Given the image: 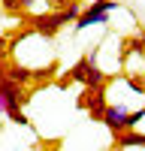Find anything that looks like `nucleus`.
Returning <instances> with one entry per match:
<instances>
[{"instance_id":"obj_1","label":"nucleus","mask_w":145,"mask_h":151,"mask_svg":"<svg viewBox=\"0 0 145 151\" xmlns=\"http://www.w3.org/2000/svg\"><path fill=\"white\" fill-rule=\"evenodd\" d=\"M24 103H27L24 88L3 76V79H0V115H6L12 124H18V127H30V118L24 115Z\"/></svg>"},{"instance_id":"obj_5","label":"nucleus","mask_w":145,"mask_h":151,"mask_svg":"<svg viewBox=\"0 0 145 151\" xmlns=\"http://www.w3.org/2000/svg\"><path fill=\"white\" fill-rule=\"evenodd\" d=\"M127 106L124 103H109L106 106V115H103V124L109 127V133H112V139H118L121 133H127V127H124V121H127Z\"/></svg>"},{"instance_id":"obj_6","label":"nucleus","mask_w":145,"mask_h":151,"mask_svg":"<svg viewBox=\"0 0 145 151\" xmlns=\"http://www.w3.org/2000/svg\"><path fill=\"white\" fill-rule=\"evenodd\" d=\"M106 82H109V76L97 67V48H94V52H88V67H85L82 85L85 88H106Z\"/></svg>"},{"instance_id":"obj_14","label":"nucleus","mask_w":145,"mask_h":151,"mask_svg":"<svg viewBox=\"0 0 145 151\" xmlns=\"http://www.w3.org/2000/svg\"><path fill=\"white\" fill-rule=\"evenodd\" d=\"M33 3H36V0H21V9H30Z\"/></svg>"},{"instance_id":"obj_8","label":"nucleus","mask_w":145,"mask_h":151,"mask_svg":"<svg viewBox=\"0 0 145 151\" xmlns=\"http://www.w3.org/2000/svg\"><path fill=\"white\" fill-rule=\"evenodd\" d=\"M121 148H145V133H136V130H127L115 139V151Z\"/></svg>"},{"instance_id":"obj_2","label":"nucleus","mask_w":145,"mask_h":151,"mask_svg":"<svg viewBox=\"0 0 145 151\" xmlns=\"http://www.w3.org/2000/svg\"><path fill=\"white\" fill-rule=\"evenodd\" d=\"M82 15V6L79 3H70L67 9H57V12H42V15H33L30 18V30L36 36H45V40H55L60 33V27L70 21H76Z\"/></svg>"},{"instance_id":"obj_7","label":"nucleus","mask_w":145,"mask_h":151,"mask_svg":"<svg viewBox=\"0 0 145 151\" xmlns=\"http://www.w3.org/2000/svg\"><path fill=\"white\" fill-rule=\"evenodd\" d=\"M6 79H12V82H15V85H30L33 79H36V76H33V70L30 67H24V64H9L6 67Z\"/></svg>"},{"instance_id":"obj_9","label":"nucleus","mask_w":145,"mask_h":151,"mask_svg":"<svg viewBox=\"0 0 145 151\" xmlns=\"http://www.w3.org/2000/svg\"><path fill=\"white\" fill-rule=\"evenodd\" d=\"M127 48H133V52H136V55H145V33L133 36V40L127 42Z\"/></svg>"},{"instance_id":"obj_4","label":"nucleus","mask_w":145,"mask_h":151,"mask_svg":"<svg viewBox=\"0 0 145 151\" xmlns=\"http://www.w3.org/2000/svg\"><path fill=\"white\" fill-rule=\"evenodd\" d=\"M76 106H79L82 112H88L91 121H103L106 106H109V100H106V88H85V91L76 97Z\"/></svg>"},{"instance_id":"obj_12","label":"nucleus","mask_w":145,"mask_h":151,"mask_svg":"<svg viewBox=\"0 0 145 151\" xmlns=\"http://www.w3.org/2000/svg\"><path fill=\"white\" fill-rule=\"evenodd\" d=\"M6 52H9V40L0 36V60H6Z\"/></svg>"},{"instance_id":"obj_10","label":"nucleus","mask_w":145,"mask_h":151,"mask_svg":"<svg viewBox=\"0 0 145 151\" xmlns=\"http://www.w3.org/2000/svg\"><path fill=\"white\" fill-rule=\"evenodd\" d=\"M127 85H130L136 94H145V82L139 79V76H127Z\"/></svg>"},{"instance_id":"obj_3","label":"nucleus","mask_w":145,"mask_h":151,"mask_svg":"<svg viewBox=\"0 0 145 151\" xmlns=\"http://www.w3.org/2000/svg\"><path fill=\"white\" fill-rule=\"evenodd\" d=\"M118 6V0H91V6H85L82 15L76 18V30H85L91 24H109V12Z\"/></svg>"},{"instance_id":"obj_13","label":"nucleus","mask_w":145,"mask_h":151,"mask_svg":"<svg viewBox=\"0 0 145 151\" xmlns=\"http://www.w3.org/2000/svg\"><path fill=\"white\" fill-rule=\"evenodd\" d=\"M6 67H9L6 60H0V79H3V76H6Z\"/></svg>"},{"instance_id":"obj_11","label":"nucleus","mask_w":145,"mask_h":151,"mask_svg":"<svg viewBox=\"0 0 145 151\" xmlns=\"http://www.w3.org/2000/svg\"><path fill=\"white\" fill-rule=\"evenodd\" d=\"M3 9L6 12H21V0H3Z\"/></svg>"}]
</instances>
